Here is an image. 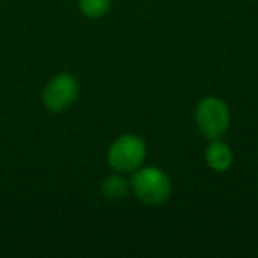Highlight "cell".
<instances>
[{"instance_id":"cell-3","label":"cell","mask_w":258,"mask_h":258,"mask_svg":"<svg viewBox=\"0 0 258 258\" xmlns=\"http://www.w3.org/2000/svg\"><path fill=\"white\" fill-rule=\"evenodd\" d=\"M195 118H197L200 133L209 140H216L228 131L230 110L223 99L216 96H209L198 103Z\"/></svg>"},{"instance_id":"cell-5","label":"cell","mask_w":258,"mask_h":258,"mask_svg":"<svg viewBox=\"0 0 258 258\" xmlns=\"http://www.w3.org/2000/svg\"><path fill=\"white\" fill-rule=\"evenodd\" d=\"M205 161H207L209 168L214 172H226L233 163V152L230 145L216 138V140H211L209 147L205 149Z\"/></svg>"},{"instance_id":"cell-2","label":"cell","mask_w":258,"mask_h":258,"mask_svg":"<svg viewBox=\"0 0 258 258\" xmlns=\"http://www.w3.org/2000/svg\"><path fill=\"white\" fill-rule=\"evenodd\" d=\"M147 156V145L138 135H120L108 149V165L118 173L135 172Z\"/></svg>"},{"instance_id":"cell-6","label":"cell","mask_w":258,"mask_h":258,"mask_svg":"<svg viewBox=\"0 0 258 258\" xmlns=\"http://www.w3.org/2000/svg\"><path fill=\"white\" fill-rule=\"evenodd\" d=\"M129 189H131V184L120 175V173H111L106 179L103 180V186H101V193L106 200L110 202H120L127 197Z\"/></svg>"},{"instance_id":"cell-1","label":"cell","mask_w":258,"mask_h":258,"mask_svg":"<svg viewBox=\"0 0 258 258\" xmlns=\"http://www.w3.org/2000/svg\"><path fill=\"white\" fill-rule=\"evenodd\" d=\"M131 187L138 200L145 205H163L168 202L172 195V184L166 173L156 166H145V168L135 170L131 177Z\"/></svg>"},{"instance_id":"cell-7","label":"cell","mask_w":258,"mask_h":258,"mask_svg":"<svg viewBox=\"0 0 258 258\" xmlns=\"http://www.w3.org/2000/svg\"><path fill=\"white\" fill-rule=\"evenodd\" d=\"M78 8L85 18H103L110 9V0H78Z\"/></svg>"},{"instance_id":"cell-4","label":"cell","mask_w":258,"mask_h":258,"mask_svg":"<svg viewBox=\"0 0 258 258\" xmlns=\"http://www.w3.org/2000/svg\"><path fill=\"white\" fill-rule=\"evenodd\" d=\"M80 96V83L69 73H58L53 78L48 80L44 85L41 99L48 111L62 113L76 103Z\"/></svg>"}]
</instances>
